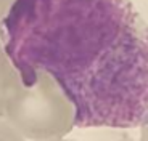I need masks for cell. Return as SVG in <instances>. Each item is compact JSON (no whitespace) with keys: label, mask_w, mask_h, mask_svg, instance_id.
<instances>
[{"label":"cell","mask_w":148,"mask_h":141,"mask_svg":"<svg viewBox=\"0 0 148 141\" xmlns=\"http://www.w3.org/2000/svg\"><path fill=\"white\" fill-rule=\"evenodd\" d=\"M0 141H26V138L3 117L0 119Z\"/></svg>","instance_id":"cell-3"},{"label":"cell","mask_w":148,"mask_h":141,"mask_svg":"<svg viewBox=\"0 0 148 141\" xmlns=\"http://www.w3.org/2000/svg\"><path fill=\"white\" fill-rule=\"evenodd\" d=\"M5 119L26 140L58 141L73 130L76 109L47 70H36L29 82L19 79Z\"/></svg>","instance_id":"cell-1"},{"label":"cell","mask_w":148,"mask_h":141,"mask_svg":"<svg viewBox=\"0 0 148 141\" xmlns=\"http://www.w3.org/2000/svg\"><path fill=\"white\" fill-rule=\"evenodd\" d=\"M21 75L15 69L13 63L10 61L5 48L0 43V119L5 117L8 101L15 92Z\"/></svg>","instance_id":"cell-2"},{"label":"cell","mask_w":148,"mask_h":141,"mask_svg":"<svg viewBox=\"0 0 148 141\" xmlns=\"http://www.w3.org/2000/svg\"><path fill=\"white\" fill-rule=\"evenodd\" d=\"M58 141H79V140H66V138H63V140H58Z\"/></svg>","instance_id":"cell-6"},{"label":"cell","mask_w":148,"mask_h":141,"mask_svg":"<svg viewBox=\"0 0 148 141\" xmlns=\"http://www.w3.org/2000/svg\"><path fill=\"white\" fill-rule=\"evenodd\" d=\"M138 141H148V120L142 125L140 130V136H138Z\"/></svg>","instance_id":"cell-5"},{"label":"cell","mask_w":148,"mask_h":141,"mask_svg":"<svg viewBox=\"0 0 148 141\" xmlns=\"http://www.w3.org/2000/svg\"><path fill=\"white\" fill-rule=\"evenodd\" d=\"M15 3V0H0V21L5 18L8 11H10L11 5Z\"/></svg>","instance_id":"cell-4"}]
</instances>
